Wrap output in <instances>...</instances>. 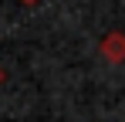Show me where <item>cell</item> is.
<instances>
[{"label":"cell","mask_w":125,"mask_h":122,"mask_svg":"<svg viewBox=\"0 0 125 122\" xmlns=\"http://www.w3.org/2000/svg\"><path fill=\"white\" fill-rule=\"evenodd\" d=\"M98 54H102L108 64H122L125 61V34L122 31H108L98 44Z\"/></svg>","instance_id":"obj_1"},{"label":"cell","mask_w":125,"mask_h":122,"mask_svg":"<svg viewBox=\"0 0 125 122\" xmlns=\"http://www.w3.org/2000/svg\"><path fill=\"white\" fill-rule=\"evenodd\" d=\"M3 78H7V71H3V64H0V85H3Z\"/></svg>","instance_id":"obj_2"},{"label":"cell","mask_w":125,"mask_h":122,"mask_svg":"<svg viewBox=\"0 0 125 122\" xmlns=\"http://www.w3.org/2000/svg\"><path fill=\"white\" fill-rule=\"evenodd\" d=\"M21 3H27V7H34V3H41V0H21Z\"/></svg>","instance_id":"obj_3"}]
</instances>
